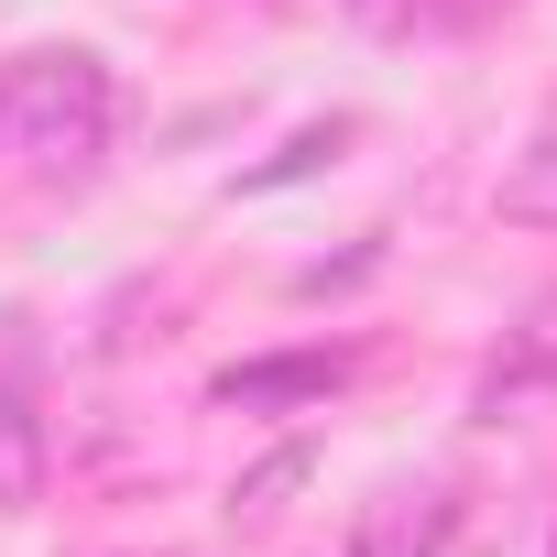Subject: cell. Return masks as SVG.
Instances as JSON below:
<instances>
[{"instance_id": "obj_1", "label": "cell", "mask_w": 557, "mask_h": 557, "mask_svg": "<svg viewBox=\"0 0 557 557\" xmlns=\"http://www.w3.org/2000/svg\"><path fill=\"white\" fill-rule=\"evenodd\" d=\"M0 121H12V143L55 175H88L99 143H110V66L88 45H45L23 55L12 77H0Z\"/></svg>"}, {"instance_id": "obj_2", "label": "cell", "mask_w": 557, "mask_h": 557, "mask_svg": "<svg viewBox=\"0 0 557 557\" xmlns=\"http://www.w3.org/2000/svg\"><path fill=\"white\" fill-rule=\"evenodd\" d=\"M546 383H557V285H546V296L524 307V329H513V339H503V361L481 372V426L524 416V405H535Z\"/></svg>"}, {"instance_id": "obj_3", "label": "cell", "mask_w": 557, "mask_h": 557, "mask_svg": "<svg viewBox=\"0 0 557 557\" xmlns=\"http://www.w3.org/2000/svg\"><path fill=\"white\" fill-rule=\"evenodd\" d=\"M448 524H459V503H448L437 481H405V492L361 503V524H350V557H437V546H448Z\"/></svg>"}, {"instance_id": "obj_4", "label": "cell", "mask_w": 557, "mask_h": 557, "mask_svg": "<svg viewBox=\"0 0 557 557\" xmlns=\"http://www.w3.org/2000/svg\"><path fill=\"white\" fill-rule=\"evenodd\" d=\"M339 372H350V350H285V361H240V372H219V405H240V416H273V405H318Z\"/></svg>"}, {"instance_id": "obj_5", "label": "cell", "mask_w": 557, "mask_h": 557, "mask_svg": "<svg viewBox=\"0 0 557 557\" xmlns=\"http://www.w3.org/2000/svg\"><path fill=\"white\" fill-rule=\"evenodd\" d=\"M503 219H524V230H557V121L513 153V175H503Z\"/></svg>"}, {"instance_id": "obj_6", "label": "cell", "mask_w": 557, "mask_h": 557, "mask_svg": "<svg viewBox=\"0 0 557 557\" xmlns=\"http://www.w3.org/2000/svg\"><path fill=\"white\" fill-rule=\"evenodd\" d=\"M350 132H361L350 110H329V121H307V132H296L285 153H273V164H251V175H240V197H262V186H296V175H318V164H339V143H350Z\"/></svg>"}, {"instance_id": "obj_7", "label": "cell", "mask_w": 557, "mask_h": 557, "mask_svg": "<svg viewBox=\"0 0 557 557\" xmlns=\"http://www.w3.org/2000/svg\"><path fill=\"white\" fill-rule=\"evenodd\" d=\"M307 470H318V448H307V437H285V448H273V459H251V470H240V492H230V513H251V524H262L273 503H285V492L307 481Z\"/></svg>"}, {"instance_id": "obj_8", "label": "cell", "mask_w": 557, "mask_h": 557, "mask_svg": "<svg viewBox=\"0 0 557 557\" xmlns=\"http://www.w3.org/2000/svg\"><path fill=\"white\" fill-rule=\"evenodd\" d=\"M350 12H361V23H405V0H350Z\"/></svg>"}, {"instance_id": "obj_9", "label": "cell", "mask_w": 557, "mask_h": 557, "mask_svg": "<svg viewBox=\"0 0 557 557\" xmlns=\"http://www.w3.org/2000/svg\"><path fill=\"white\" fill-rule=\"evenodd\" d=\"M0 143H12V121H0Z\"/></svg>"}, {"instance_id": "obj_10", "label": "cell", "mask_w": 557, "mask_h": 557, "mask_svg": "<svg viewBox=\"0 0 557 557\" xmlns=\"http://www.w3.org/2000/svg\"><path fill=\"white\" fill-rule=\"evenodd\" d=\"M546 557H557V546H546Z\"/></svg>"}]
</instances>
